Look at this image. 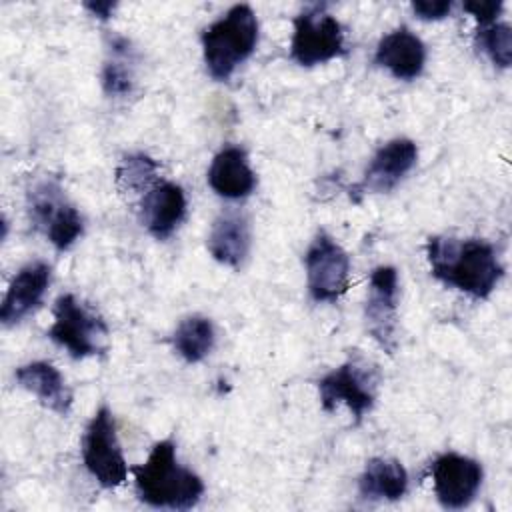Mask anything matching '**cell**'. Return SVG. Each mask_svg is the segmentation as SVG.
Listing matches in <instances>:
<instances>
[{"label": "cell", "mask_w": 512, "mask_h": 512, "mask_svg": "<svg viewBox=\"0 0 512 512\" xmlns=\"http://www.w3.org/2000/svg\"><path fill=\"white\" fill-rule=\"evenodd\" d=\"M426 256L436 280L476 300H486L504 276V266L486 240L430 236Z\"/></svg>", "instance_id": "6da1fadb"}, {"label": "cell", "mask_w": 512, "mask_h": 512, "mask_svg": "<svg viewBox=\"0 0 512 512\" xmlns=\"http://www.w3.org/2000/svg\"><path fill=\"white\" fill-rule=\"evenodd\" d=\"M138 498L152 508L190 510L202 494L204 482L176 458L172 440H160L152 446L144 464L132 468Z\"/></svg>", "instance_id": "7a4b0ae2"}, {"label": "cell", "mask_w": 512, "mask_h": 512, "mask_svg": "<svg viewBox=\"0 0 512 512\" xmlns=\"http://www.w3.org/2000/svg\"><path fill=\"white\" fill-rule=\"evenodd\" d=\"M260 24L248 4L230 6L218 20L208 24L202 34V58L208 74L226 82L234 70L256 50Z\"/></svg>", "instance_id": "3957f363"}, {"label": "cell", "mask_w": 512, "mask_h": 512, "mask_svg": "<svg viewBox=\"0 0 512 512\" xmlns=\"http://www.w3.org/2000/svg\"><path fill=\"white\" fill-rule=\"evenodd\" d=\"M52 314L54 322L48 328V338L66 348L72 358L82 360L106 350V322L102 316L82 304L74 294L58 296Z\"/></svg>", "instance_id": "277c9868"}, {"label": "cell", "mask_w": 512, "mask_h": 512, "mask_svg": "<svg viewBox=\"0 0 512 512\" xmlns=\"http://www.w3.org/2000/svg\"><path fill=\"white\" fill-rule=\"evenodd\" d=\"M292 24L290 58L300 66H318L346 54L342 24L322 4L298 12Z\"/></svg>", "instance_id": "5b68a950"}, {"label": "cell", "mask_w": 512, "mask_h": 512, "mask_svg": "<svg viewBox=\"0 0 512 512\" xmlns=\"http://www.w3.org/2000/svg\"><path fill=\"white\" fill-rule=\"evenodd\" d=\"M378 382L380 376L374 366L360 360H346L318 380L320 406L324 412H332L338 404H344L354 424H360L376 404Z\"/></svg>", "instance_id": "8992f818"}, {"label": "cell", "mask_w": 512, "mask_h": 512, "mask_svg": "<svg viewBox=\"0 0 512 512\" xmlns=\"http://www.w3.org/2000/svg\"><path fill=\"white\" fill-rule=\"evenodd\" d=\"M82 464L86 472L106 490L122 486L128 478V464L118 442L114 416L108 406H100L84 430Z\"/></svg>", "instance_id": "52a82bcc"}, {"label": "cell", "mask_w": 512, "mask_h": 512, "mask_svg": "<svg viewBox=\"0 0 512 512\" xmlns=\"http://www.w3.org/2000/svg\"><path fill=\"white\" fill-rule=\"evenodd\" d=\"M30 220L56 250H68L84 232V218L56 180H42L28 192Z\"/></svg>", "instance_id": "ba28073f"}, {"label": "cell", "mask_w": 512, "mask_h": 512, "mask_svg": "<svg viewBox=\"0 0 512 512\" xmlns=\"http://www.w3.org/2000/svg\"><path fill=\"white\" fill-rule=\"evenodd\" d=\"M306 284L314 302H336L350 280V258L346 250L324 230H320L304 254Z\"/></svg>", "instance_id": "9c48e42d"}, {"label": "cell", "mask_w": 512, "mask_h": 512, "mask_svg": "<svg viewBox=\"0 0 512 512\" xmlns=\"http://www.w3.org/2000/svg\"><path fill=\"white\" fill-rule=\"evenodd\" d=\"M398 272L394 266H376L370 274L364 322L368 334L376 344L394 354L396 350V326H398Z\"/></svg>", "instance_id": "30bf717a"}, {"label": "cell", "mask_w": 512, "mask_h": 512, "mask_svg": "<svg viewBox=\"0 0 512 512\" xmlns=\"http://www.w3.org/2000/svg\"><path fill=\"white\" fill-rule=\"evenodd\" d=\"M430 474L434 494L440 506L448 510H460L470 506L484 480L482 464L458 452L440 454L432 462Z\"/></svg>", "instance_id": "8fae6325"}, {"label": "cell", "mask_w": 512, "mask_h": 512, "mask_svg": "<svg viewBox=\"0 0 512 512\" xmlns=\"http://www.w3.org/2000/svg\"><path fill=\"white\" fill-rule=\"evenodd\" d=\"M416 160H418V148L414 140L392 138L374 152L358 188L374 194L390 192L416 166Z\"/></svg>", "instance_id": "7c38bea8"}, {"label": "cell", "mask_w": 512, "mask_h": 512, "mask_svg": "<svg viewBox=\"0 0 512 512\" xmlns=\"http://www.w3.org/2000/svg\"><path fill=\"white\" fill-rule=\"evenodd\" d=\"M52 280V266L44 260H34L22 266L8 290L4 294L0 306V320L4 326H14L32 314L44 300V294Z\"/></svg>", "instance_id": "4fadbf2b"}, {"label": "cell", "mask_w": 512, "mask_h": 512, "mask_svg": "<svg viewBox=\"0 0 512 512\" xmlns=\"http://www.w3.org/2000/svg\"><path fill=\"white\" fill-rule=\"evenodd\" d=\"M140 216L146 230L156 240L170 238L186 218V194L170 180L152 184L140 200Z\"/></svg>", "instance_id": "5bb4252c"}, {"label": "cell", "mask_w": 512, "mask_h": 512, "mask_svg": "<svg viewBox=\"0 0 512 512\" xmlns=\"http://www.w3.org/2000/svg\"><path fill=\"white\" fill-rule=\"evenodd\" d=\"M374 62L398 80H414L426 66L424 42L406 26L384 34L376 46Z\"/></svg>", "instance_id": "9a60e30c"}, {"label": "cell", "mask_w": 512, "mask_h": 512, "mask_svg": "<svg viewBox=\"0 0 512 512\" xmlns=\"http://www.w3.org/2000/svg\"><path fill=\"white\" fill-rule=\"evenodd\" d=\"M208 186L226 200H242L256 188V174L250 168L248 154L240 146H224L210 162L206 174Z\"/></svg>", "instance_id": "2e32d148"}, {"label": "cell", "mask_w": 512, "mask_h": 512, "mask_svg": "<svg viewBox=\"0 0 512 512\" xmlns=\"http://www.w3.org/2000/svg\"><path fill=\"white\" fill-rule=\"evenodd\" d=\"M16 382L28 390L30 394H34L38 398V402L60 414V416H68L72 410V392L64 380V376L60 374V370L46 362V360H34L28 364H22L16 372Z\"/></svg>", "instance_id": "e0dca14e"}, {"label": "cell", "mask_w": 512, "mask_h": 512, "mask_svg": "<svg viewBox=\"0 0 512 512\" xmlns=\"http://www.w3.org/2000/svg\"><path fill=\"white\" fill-rule=\"evenodd\" d=\"M250 226L248 220L238 212L220 214L206 240V248L210 256L230 268H240L250 252Z\"/></svg>", "instance_id": "ac0fdd59"}, {"label": "cell", "mask_w": 512, "mask_h": 512, "mask_svg": "<svg viewBox=\"0 0 512 512\" xmlns=\"http://www.w3.org/2000/svg\"><path fill=\"white\" fill-rule=\"evenodd\" d=\"M408 490V472L394 458H370L358 478V494L364 500H400Z\"/></svg>", "instance_id": "d6986e66"}, {"label": "cell", "mask_w": 512, "mask_h": 512, "mask_svg": "<svg viewBox=\"0 0 512 512\" xmlns=\"http://www.w3.org/2000/svg\"><path fill=\"white\" fill-rule=\"evenodd\" d=\"M214 340H216V332H214L212 322L200 314H192V316L184 318L176 326L174 336H172L174 350L188 364H196V362L204 360L212 352Z\"/></svg>", "instance_id": "ffe728a7"}, {"label": "cell", "mask_w": 512, "mask_h": 512, "mask_svg": "<svg viewBox=\"0 0 512 512\" xmlns=\"http://www.w3.org/2000/svg\"><path fill=\"white\" fill-rule=\"evenodd\" d=\"M110 54L112 56L102 66V88L108 96H126L134 84L130 66V42L116 36L112 40Z\"/></svg>", "instance_id": "44dd1931"}, {"label": "cell", "mask_w": 512, "mask_h": 512, "mask_svg": "<svg viewBox=\"0 0 512 512\" xmlns=\"http://www.w3.org/2000/svg\"><path fill=\"white\" fill-rule=\"evenodd\" d=\"M158 168V162L144 152L128 154L116 168V186L122 192L144 194L158 182Z\"/></svg>", "instance_id": "7402d4cb"}, {"label": "cell", "mask_w": 512, "mask_h": 512, "mask_svg": "<svg viewBox=\"0 0 512 512\" xmlns=\"http://www.w3.org/2000/svg\"><path fill=\"white\" fill-rule=\"evenodd\" d=\"M478 46L498 68H508L512 62V28L508 22H492L478 26Z\"/></svg>", "instance_id": "603a6c76"}, {"label": "cell", "mask_w": 512, "mask_h": 512, "mask_svg": "<svg viewBox=\"0 0 512 512\" xmlns=\"http://www.w3.org/2000/svg\"><path fill=\"white\" fill-rule=\"evenodd\" d=\"M464 10L476 18L478 26H484L498 20V16L504 10V4L500 0H474V2H466Z\"/></svg>", "instance_id": "cb8c5ba5"}, {"label": "cell", "mask_w": 512, "mask_h": 512, "mask_svg": "<svg viewBox=\"0 0 512 512\" xmlns=\"http://www.w3.org/2000/svg\"><path fill=\"white\" fill-rule=\"evenodd\" d=\"M452 10V2L450 0H422V2H412V12L420 18V20H442L450 14Z\"/></svg>", "instance_id": "d4e9b609"}, {"label": "cell", "mask_w": 512, "mask_h": 512, "mask_svg": "<svg viewBox=\"0 0 512 512\" xmlns=\"http://www.w3.org/2000/svg\"><path fill=\"white\" fill-rule=\"evenodd\" d=\"M116 2H110V0H96V2H84V8L94 16V18H100V20H108L114 10H116Z\"/></svg>", "instance_id": "484cf974"}]
</instances>
